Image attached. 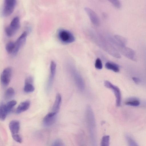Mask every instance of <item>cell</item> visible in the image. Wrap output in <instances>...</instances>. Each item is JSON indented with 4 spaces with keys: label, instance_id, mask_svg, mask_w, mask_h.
<instances>
[{
    "label": "cell",
    "instance_id": "9a60e30c",
    "mask_svg": "<svg viewBox=\"0 0 146 146\" xmlns=\"http://www.w3.org/2000/svg\"><path fill=\"white\" fill-rule=\"evenodd\" d=\"M62 101V98L61 95L58 93L56 95L55 100L52 109V111L58 113Z\"/></svg>",
    "mask_w": 146,
    "mask_h": 146
},
{
    "label": "cell",
    "instance_id": "d4e9b609",
    "mask_svg": "<svg viewBox=\"0 0 146 146\" xmlns=\"http://www.w3.org/2000/svg\"><path fill=\"white\" fill-rule=\"evenodd\" d=\"M17 103V102L15 100H12L8 102L6 104H5L9 113L11 111L13 108L16 104Z\"/></svg>",
    "mask_w": 146,
    "mask_h": 146
},
{
    "label": "cell",
    "instance_id": "4316f807",
    "mask_svg": "<svg viewBox=\"0 0 146 146\" xmlns=\"http://www.w3.org/2000/svg\"><path fill=\"white\" fill-rule=\"evenodd\" d=\"M95 66L97 69L100 70L102 69L103 67L102 62L101 60L99 58H98L96 60Z\"/></svg>",
    "mask_w": 146,
    "mask_h": 146
},
{
    "label": "cell",
    "instance_id": "3957f363",
    "mask_svg": "<svg viewBox=\"0 0 146 146\" xmlns=\"http://www.w3.org/2000/svg\"><path fill=\"white\" fill-rule=\"evenodd\" d=\"M68 68L77 88L80 92H83L85 89V84L81 75L72 64H69Z\"/></svg>",
    "mask_w": 146,
    "mask_h": 146
},
{
    "label": "cell",
    "instance_id": "44dd1931",
    "mask_svg": "<svg viewBox=\"0 0 146 146\" xmlns=\"http://www.w3.org/2000/svg\"><path fill=\"white\" fill-rule=\"evenodd\" d=\"M15 94V91L14 89L10 87L7 89L5 92L4 97L6 100H9L12 98Z\"/></svg>",
    "mask_w": 146,
    "mask_h": 146
},
{
    "label": "cell",
    "instance_id": "5b68a950",
    "mask_svg": "<svg viewBox=\"0 0 146 146\" xmlns=\"http://www.w3.org/2000/svg\"><path fill=\"white\" fill-rule=\"evenodd\" d=\"M58 36L60 40L64 44L71 43L75 40V37L71 32L63 29L58 30Z\"/></svg>",
    "mask_w": 146,
    "mask_h": 146
},
{
    "label": "cell",
    "instance_id": "8fae6325",
    "mask_svg": "<svg viewBox=\"0 0 146 146\" xmlns=\"http://www.w3.org/2000/svg\"><path fill=\"white\" fill-rule=\"evenodd\" d=\"M57 114V113L52 111L47 114L43 119V125L46 127L53 125L56 121Z\"/></svg>",
    "mask_w": 146,
    "mask_h": 146
},
{
    "label": "cell",
    "instance_id": "7a4b0ae2",
    "mask_svg": "<svg viewBox=\"0 0 146 146\" xmlns=\"http://www.w3.org/2000/svg\"><path fill=\"white\" fill-rule=\"evenodd\" d=\"M92 39L98 46L110 55L117 58L121 57V55L117 49L101 35H95L92 36Z\"/></svg>",
    "mask_w": 146,
    "mask_h": 146
},
{
    "label": "cell",
    "instance_id": "9c48e42d",
    "mask_svg": "<svg viewBox=\"0 0 146 146\" xmlns=\"http://www.w3.org/2000/svg\"><path fill=\"white\" fill-rule=\"evenodd\" d=\"M12 74V70L10 67H7L4 69L1 76V81L4 86H7L9 84Z\"/></svg>",
    "mask_w": 146,
    "mask_h": 146
},
{
    "label": "cell",
    "instance_id": "5bb4252c",
    "mask_svg": "<svg viewBox=\"0 0 146 146\" xmlns=\"http://www.w3.org/2000/svg\"><path fill=\"white\" fill-rule=\"evenodd\" d=\"M30 105V102L29 101L26 100L21 102L17 108L16 113L19 114L26 111L28 109Z\"/></svg>",
    "mask_w": 146,
    "mask_h": 146
},
{
    "label": "cell",
    "instance_id": "484cf974",
    "mask_svg": "<svg viewBox=\"0 0 146 146\" xmlns=\"http://www.w3.org/2000/svg\"><path fill=\"white\" fill-rule=\"evenodd\" d=\"M50 146H66V145L62 139H58L54 140Z\"/></svg>",
    "mask_w": 146,
    "mask_h": 146
},
{
    "label": "cell",
    "instance_id": "8992f818",
    "mask_svg": "<svg viewBox=\"0 0 146 146\" xmlns=\"http://www.w3.org/2000/svg\"><path fill=\"white\" fill-rule=\"evenodd\" d=\"M17 3L15 0H5L2 11L3 16L7 17L11 15L14 11Z\"/></svg>",
    "mask_w": 146,
    "mask_h": 146
},
{
    "label": "cell",
    "instance_id": "4fadbf2b",
    "mask_svg": "<svg viewBox=\"0 0 146 146\" xmlns=\"http://www.w3.org/2000/svg\"><path fill=\"white\" fill-rule=\"evenodd\" d=\"M9 127L12 136L19 135L20 123L19 121L15 120L11 121L9 123Z\"/></svg>",
    "mask_w": 146,
    "mask_h": 146
},
{
    "label": "cell",
    "instance_id": "ffe728a7",
    "mask_svg": "<svg viewBox=\"0 0 146 146\" xmlns=\"http://www.w3.org/2000/svg\"><path fill=\"white\" fill-rule=\"evenodd\" d=\"M125 138L128 146H139L137 142L131 135L126 134Z\"/></svg>",
    "mask_w": 146,
    "mask_h": 146
},
{
    "label": "cell",
    "instance_id": "603a6c76",
    "mask_svg": "<svg viewBox=\"0 0 146 146\" xmlns=\"http://www.w3.org/2000/svg\"><path fill=\"white\" fill-rule=\"evenodd\" d=\"M35 90V87L33 84L25 83L24 90L25 92L29 93L33 92Z\"/></svg>",
    "mask_w": 146,
    "mask_h": 146
},
{
    "label": "cell",
    "instance_id": "ba28073f",
    "mask_svg": "<svg viewBox=\"0 0 146 146\" xmlns=\"http://www.w3.org/2000/svg\"><path fill=\"white\" fill-rule=\"evenodd\" d=\"M27 34V31H24L15 42V48L12 55L15 56L17 55L21 48L25 44L26 42Z\"/></svg>",
    "mask_w": 146,
    "mask_h": 146
},
{
    "label": "cell",
    "instance_id": "e0dca14e",
    "mask_svg": "<svg viewBox=\"0 0 146 146\" xmlns=\"http://www.w3.org/2000/svg\"><path fill=\"white\" fill-rule=\"evenodd\" d=\"M106 68L108 69L117 72L119 70V66L116 64L110 62H107L105 65Z\"/></svg>",
    "mask_w": 146,
    "mask_h": 146
},
{
    "label": "cell",
    "instance_id": "ac0fdd59",
    "mask_svg": "<svg viewBox=\"0 0 146 146\" xmlns=\"http://www.w3.org/2000/svg\"><path fill=\"white\" fill-rule=\"evenodd\" d=\"M140 102L139 100L135 98H130L126 101L125 105L132 106H137L139 105Z\"/></svg>",
    "mask_w": 146,
    "mask_h": 146
},
{
    "label": "cell",
    "instance_id": "83f0119b",
    "mask_svg": "<svg viewBox=\"0 0 146 146\" xmlns=\"http://www.w3.org/2000/svg\"><path fill=\"white\" fill-rule=\"evenodd\" d=\"M115 7L118 8H119L121 6L120 2L118 0H110L109 1Z\"/></svg>",
    "mask_w": 146,
    "mask_h": 146
},
{
    "label": "cell",
    "instance_id": "cb8c5ba5",
    "mask_svg": "<svg viewBox=\"0 0 146 146\" xmlns=\"http://www.w3.org/2000/svg\"><path fill=\"white\" fill-rule=\"evenodd\" d=\"M110 136L109 135L104 136L102 138L100 146H110Z\"/></svg>",
    "mask_w": 146,
    "mask_h": 146
},
{
    "label": "cell",
    "instance_id": "2e32d148",
    "mask_svg": "<svg viewBox=\"0 0 146 146\" xmlns=\"http://www.w3.org/2000/svg\"><path fill=\"white\" fill-rule=\"evenodd\" d=\"M9 112L5 104H2L0 106V119L1 121L5 120Z\"/></svg>",
    "mask_w": 146,
    "mask_h": 146
},
{
    "label": "cell",
    "instance_id": "f546056e",
    "mask_svg": "<svg viewBox=\"0 0 146 146\" xmlns=\"http://www.w3.org/2000/svg\"><path fill=\"white\" fill-rule=\"evenodd\" d=\"M133 79L134 81L136 84H138L140 82L139 79L136 77H133Z\"/></svg>",
    "mask_w": 146,
    "mask_h": 146
},
{
    "label": "cell",
    "instance_id": "7c38bea8",
    "mask_svg": "<svg viewBox=\"0 0 146 146\" xmlns=\"http://www.w3.org/2000/svg\"><path fill=\"white\" fill-rule=\"evenodd\" d=\"M91 22L95 25L98 26L100 24L99 18L96 13L91 9L85 7L84 9Z\"/></svg>",
    "mask_w": 146,
    "mask_h": 146
},
{
    "label": "cell",
    "instance_id": "f1b7e54d",
    "mask_svg": "<svg viewBox=\"0 0 146 146\" xmlns=\"http://www.w3.org/2000/svg\"><path fill=\"white\" fill-rule=\"evenodd\" d=\"M33 79L31 76L27 77L25 79V83H31L33 84Z\"/></svg>",
    "mask_w": 146,
    "mask_h": 146
},
{
    "label": "cell",
    "instance_id": "7402d4cb",
    "mask_svg": "<svg viewBox=\"0 0 146 146\" xmlns=\"http://www.w3.org/2000/svg\"><path fill=\"white\" fill-rule=\"evenodd\" d=\"M15 48V42L9 41L7 43L5 47L7 52L9 54L12 55Z\"/></svg>",
    "mask_w": 146,
    "mask_h": 146
},
{
    "label": "cell",
    "instance_id": "277c9868",
    "mask_svg": "<svg viewBox=\"0 0 146 146\" xmlns=\"http://www.w3.org/2000/svg\"><path fill=\"white\" fill-rule=\"evenodd\" d=\"M20 27V19L18 17H14L9 25L5 29L6 35L9 37L14 36L17 31Z\"/></svg>",
    "mask_w": 146,
    "mask_h": 146
},
{
    "label": "cell",
    "instance_id": "6da1fadb",
    "mask_svg": "<svg viewBox=\"0 0 146 146\" xmlns=\"http://www.w3.org/2000/svg\"><path fill=\"white\" fill-rule=\"evenodd\" d=\"M85 119L91 146H98L95 117L92 108L89 105L86 108Z\"/></svg>",
    "mask_w": 146,
    "mask_h": 146
},
{
    "label": "cell",
    "instance_id": "52a82bcc",
    "mask_svg": "<svg viewBox=\"0 0 146 146\" xmlns=\"http://www.w3.org/2000/svg\"><path fill=\"white\" fill-rule=\"evenodd\" d=\"M104 85L106 87L111 89L113 92L115 97L116 105L117 107L119 106L121 102V96L119 88L107 80L104 81Z\"/></svg>",
    "mask_w": 146,
    "mask_h": 146
},
{
    "label": "cell",
    "instance_id": "30bf717a",
    "mask_svg": "<svg viewBox=\"0 0 146 146\" xmlns=\"http://www.w3.org/2000/svg\"><path fill=\"white\" fill-rule=\"evenodd\" d=\"M118 48L122 54L128 58L133 61L136 60L135 52L132 49L125 46H118Z\"/></svg>",
    "mask_w": 146,
    "mask_h": 146
},
{
    "label": "cell",
    "instance_id": "d6986e66",
    "mask_svg": "<svg viewBox=\"0 0 146 146\" xmlns=\"http://www.w3.org/2000/svg\"><path fill=\"white\" fill-rule=\"evenodd\" d=\"M56 66V63L54 61L52 60L51 61L50 65V74L49 79L53 80L55 74Z\"/></svg>",
    "mask_w": 146,
    "mask_h": 146
}]
</instances>
